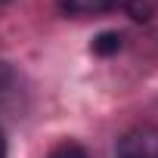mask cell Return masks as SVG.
I'll return each mask as SVG.
<instances>
[{"label": "cell", "instance_id": "cell-7", "mask_svg": "<svg viewBox=\"0 0 158 158\" xmlns=\"http://www.w3.org/2000/svg\"><path fill=\"white\" fill-rule=\"evenodd\" d=\"M0 3H6V0H0Z\"/></svg>", "mask_w": 158, "mask_h": 158}, {"label": "cell", "instance_id": "cell-6", "mask_svg": "<svg viewBox=\"0 0 158 158\" xmlns=\"http://www.w3.org/2000/svg\"><path fill=\"white\" fill-rule=\"evenodd\" d=\"M0 158H6V136H3V130H0Z\"/></svg>", "mask_w": 158, "mask_h": 158}, {"label": "cell", "instance_id": "cell-2", "mask_svg": "<svg viewBox=\"0 0 158 158\" xmlns=\"http://www.w3.org/2000/svg\"><path fill=\"white\" fill-rule=\"evenodd\" d=\"M127 0H56L59 13L65 16H99L112 10H124Z\"/></svg>", "mask_w": 158, "mask_h": 158}, {"label": "cell", "instance_id": "cell-4", "mask_svg": "<svg viewBox=\"0 0 158 158\" xmlns=\"http://www.w3.org/2000/svg\"><path fill=\"white\" fill-rule=\"evenodd\" d=\"M121 44H124V37H121L118 31H106V34H99V37L93 40V53L109 56V53H118V50H121Z\"/></svg>", "mask_w": 158, "mask_h": 158}, {"label": "cell", "instance_id": "cell-3", "mask_svg": "<svg viewBox=\"0 0 158 158\" xmlns=\"http://www.w3.org/2000/svg\"><path fill=\"white\" fill-rule=\"evenodd\" d=\"M124 13L133 19V22H149L155 16V0H127L124 3Z\"/></svg>", "mask_w": 158, "mask_h": 158}, {"label": "cell", "instance_id": "cell-1", "mask_svg": "<svg viewBox=\"0 0 158 158\" xmlns=\"http://www.w3.org/2000/svg\"><path fill=\"white\" fill-rule=\"evenodd\" d=\"M118 158H158V127L139 124L118 139Z\"/></svg>", "mask_w": 158, "mask_h": 158}, {"label": "cell", "instance_id": "cell-5", "mask_svg": "<svg viewBox=\"0 0 158 158\" xmlns=\"http://www.w3.org/2000/svg\"><path fill=\"white\" fill-rule=\"evenodd\" d=\"M50 158H87V155H84V149H77V146H62V149H56Z\"/></svg>", "mask_w": 158, "mask_h": 158}]
</instances>
